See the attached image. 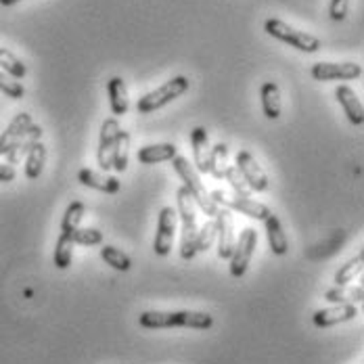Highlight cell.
<instances>
[{"instance_id":"obj_1","label":"cell","mask_w":364,"mask_h":364,"mask_svg":"<svg viewBox=\"0 0 364 364\" xmlns=\"http://www.w3.org/2000/svg\"><path fill=\"white\" fill-rule=\"evenodd\" d=\"M139 325L143 328H205L214 327V316L208 312H195V310H176V312H159V310H149L139 316Z\"/></svg>"},{"instance_id":"obj_2","label":"cell","mask_w":364,"mask_h":364,"mask_svg":"<svg viewBox=\"0 0 364 364\" xmlns=\"http://www.w3.org/2000/svg\"><path fill=\"white\" fill-rule=\"evenodd\" d=\"M172 166H174L176 174L181 176L182 186L188 191L191 199L195 201V205H197L205 216L216 218V214H218L220 208L214 203V201H212V197H210L208 188H205V186H203V182H201V174L195 170V166H193L186 157H182V155H176V157L172 159Z\"/></svg>"},{"instance_id":"obj_3","label":"cell","mask_w":364,"mask_h":364,"mask_svg":"<svg viewBox=\"0 0 364 364\" xmlns=\"http://www.w3.org/2000/svg\"><path fill=\"white\" fill-rule=\"evenodd\" d=\"M176 214L182 222L181 232V257L182 259H193L197 252H195V239H197V205L191 199L188 191L181 186L176 191Z\"/></svg>"},{"instance_id":"obj_4","label":"cell","mask_w":364,"mask_h":364,"mask_svg":"<svg viewBox=\"0 0 364 364\" xmlns=\"http://www.w3.org/2000/svg\"><path fill=\"white\" fill-rule=\"evenodd\" d=\"M264 30H266L268 36L277 38V40L289 44L293 48L301 50V53H310V55H312V53H318L321 46H323L321 40L316 36H312V34H308V32H299V30H295L289 23H285L283 19H277V17L266 19Z\"/></svg>"},{"instance_id":"obj_5","label":"cell","mask_w":364,"mask_h":364,"mask_svg":"<svg viewBox=\"0 0 364 364\" xmlns=\"http://www.w3.org/2000/svg\"><path fill=\"white\" fill-rule=\"evenodd\" d=\"M188 88H191V82L184 75H176V77L168 80L166 84H161L157 90H153V92H149L145 97H141L139 103H136V111L146 115V113L161 109V107L170 105L174 99L182 97Z\"/></svg>"},{"instance_id":"obj_6","label":"cell","mask_w":364,"mask_h":364,"mask_svg":"<svg viewBox=\"0 0 364 364\" xmlns=\"http://www.w3.org/2000/svg\"><path fill=\"white\" fill-rule=\"evenodd\" d=\"M210 197H212V201L218 208H226L230 212H239L243 216H250V218L259 220V222H264V220L272 214V210L268 205L255 201L252 197H235V195L230 197L224 191H214V193H210Z\"/></svg>"},{"instance_id":"obj_7","label":"cell","mask_w":364,"mask_h":364,"mask_svg":"<svg viewBox=\"0 0 364 364\" xmlns=\"http://www.w3.org/2000/svg\"><path fill=\"white\" fill-rule=\"evenodd\" d=\"M255 245H257V232H255V228H252V226L243 228L241 235L235 241V250H232V255H230V274L235 279L245 277V272L250 268V262L254 257Z\"/></svg>"},{"instance_id":"obj_8","label":"cell","mask_w":364,"mask_h":364,"mask_svg":"<svg viewBox=\"0 0 364 364\" xmlns=\"http://www.w3.org/2000/svg\"><path fill=\"white\" fill-rule=\"evenodd\" d=\"M176 224H178V214L174 208L166 205L159 212L157 218V232H155V241H153V252L159 257L172 252V243H174V232H176Z\"/></svg>"},{"instance_id":"obj_9","label":"cell","mask_w":364,"mask_h":364,"mask_svg":"<svg viewBox=\"0 0 364 364\" xmlns=\"http://www.w3.org/2000/svg\"><path fill=\"white\" fill-rule=\"evenodd\" d=\"M235 168L239 170V174L243 176V181L247 182V186L252 191L264 193L268 188V174L264 172V168L257 164L254 155L250 151H239L235 157Z\"/></svg>"},{"instance_id":"obj_10","label":"cell","mask_w":364,"mask_h":364,"mask_svg":"<svg viewBox=\"0 0 364 364\" xmlns=\"http://www.w3.org/2000/svg\"><path fill=\"white\" fill-rule=\"evenodd\" d=\"M119 122L117 117H109L101 126V136H99V149H97V161L103 172L113 170V155H115V145L119 136Z\"/></svg>"},{"instance_id":"obj_11","label":"cell","mask_w":364,"mask_h":364,"mask_svg":"<svg viewBox=\"0 0 364 364\" xmlns=\"http://www.w3.org/2000/svg\"><path fill=\"white\" fill-rule=\"evenodd\" d=\"M216 239H218V257L220 259H230L232 250H235V216L230 210L226 208H220L218 214H216Z\"/></svg>"},{"instance_id":"obj_12","label":"cell","mask_w":364,"mask_h":364,"mask_svg":"<svg viewBox=\"0 0 364 364\" xmlns=\"http://www.w3.org/2000/svg\"><path fill=\"white\" fill-rule=\"evenodd\" d=\"M312 77L318 82H331V80H358L363 75V65L358 63H314L312 65Z\"/></svg>"},{"instance_id":"obj_13","label":"cell","mask_w":364,"mask_h":364,"mask_svg":"<svg viewBox=\"0 0 364 364\" xmlns=\"http://www.w3.org/2000/svg\"><path fill=\"white\" fill-rule=\"evenodd\" d=\"M356 316H358L356 306H352V304H333L328 308L316 310L314 316H312V323L318 328H328L335 327V325H341V323H348V321H354Z\"/></svg>"},{"instance_id":"obj_14","label":"cell","mask_w":364,"mask_h":364,"mask_svg":"<svg viewBox=\"0 0 364 364\" xmlns=\"http://www.w3.org/2000/svg\"><path fill=\"white\" fill-rule=\"evenodd\" d=\"M32 126H34V122H32V115L30 113H17L11 119V124L6 126V130L0 134V155H6V151L11 146L21 143L28 136V132H30Z\"/></svg>"},{"instance_id":"obj_15","label":"cell","mask_w":364,"mask_h":364,"mask_svg":"<svg viewBox=\"0 0 364 364\" xmlns=\"http://www.w3.org/2000/svg\"><path fill=\"white\" fill-rule=\"evenodd\" d=\"M191 146H193V166L199 174H208V159H210V134L203 126L193 128L191 132Z\"/></svg>"},{"instance_id":"obj_16","label":"cell","mask_w":364,"mask_h":364,"mask_svg":"<svg viewBox=\"0 0 364 364\" xmlns=\"http://www.w3.org/2000/svg\"><path fill=\"white\" fill-rule=\"evenodd\" d=\"M335 99H337V103L341 105L343 113L348 115V119H350L354 126H363L364 124L363 103H360V99L356 97V92H354L350 86H346V84L337 86V88H335Z\"/></svg>"},{"instance_id":"obj_17","label":"cell","mask_w":364,"mask_h":364,"mask_svg":"<svg viewBox=\"0 0 364 364\" xmlns=\"http://www.w3.org/2000/svg\"><path fill=\"white\" fill-rule=\"evenodd\" d=\"M264 226H266V237H268V245H270V252L279 257L287 255L289 252V241H287V235L283 230V224L277 214H270L268 218L264 220Z\"/></svg>"},{"instance_id":"obj_18","label":"cell","mask_w":364,"mask_h":364,"mask_svg":"<svg viewBox=\"0 0 364 364\" xmlns=\"http://www.w3.org/2000/svg\"><path fill=\"white\" fill-rule=\"evenodd\" d=\"M77 182L88 186V188L107 193V195H115L122 188V182L117 181L115 176H103V174H99V172H95L90 168H84V170L77 172Z\"/></svg>"},{"instance_id":"obj_19","label":"cell","mask_w":364,"mask_h":364,"mask_svg":"<svg viewBox=\"0 0 364 364\" xmlns=\"http://www.w3.org/2000/svg\"><path fill=\"white\" fill-rule=\"evenodd\" d=\"M178 155V146L172 143H157V145H146L139 149V164L143 166H153L161 161H172Z\"/></svg>"},{"instance_id":"obj_20","label":"cell","mask_w":364,"mask_h":364,"mask_svg":"<svg viewBox=\"0 0 364 364\" xmlns=\"http://www.w3.org/2000/svg\"><path fill=\"white\" fill-rule=\"evenodd\" d=\"M259 99H262V111L268 119H279L281 117V88L277 82H264L259 88Z\"/></svg>"},{"instance_id":"obj_21","label":"cell","mask_w":364,"mask_h":364,"mask_svg":"<svg viewBox=\"0 0 364 364\" xmlns=\"http://www.w3.org/2000/svg\"><path fill=\"white\" fill-rule=\"evenodd\" d=\"M107 95H109V107L113 115H126L130 109V101H128V88L126 82L115 75L107 82Z\"/></svg>"},{"instance_id":"obj_22","label":"cell","mask_w":364,"mask_h":364,"mask_svg":"<svg viewBox=\"0 0 364 364\" xmlns=\"http://www.w3.org/2000/svg\"><path fill=\"white\" fill-rule=\"evenodd\" d=\"M42 128L38 126V124H34L32 128H30V132H28V136L21 141V143H17L15 146H11L9 151H6V164L9 166H17L19 161H23V157L28 155V151L32 149V145L34 143H38V141H42Z\"/></svg>"},{"instance_id":"obj_23","label":"cell","mask_w":364,"mask_h":364,"mask_svg":"<svg viewBox=\"0 0 364 364\" xmlns=\"http://www.w3.org/2000/svg\"><path fill=\"white\" fill-rule=\"evenodd\" d=\"M44 164H46V146L42 141H38L26 155V178H30V181L40 178Z\"/></svg>"},{"instance_id":"obj_24","label":"cell","mask_w":364,"mask_h":364,"mask_svg":"<svg viewBox=\"0 0 364 364\" xmlns=\"http://www.w3.org/2000/svg\"><path fill=\"white\" fill-rule=\"evenodd\" d=\"M325 299L331 304H363L364 289L363 287H348V285H335L333 289L325 293Z\"/></svg>"},{"instance_id":"obj_25","label":"cell","mask_w":364,"mask_h":364,"mask_svg":"<svg viewBox=\"0 0 364 364\" xmlns=\"http://www.w3.org/2000/svg\"><path fill=\"white\" fill-rule=\"evenodd\" d=\"M228 161V146L224 143H218L210 149V159H208V174H212L216 181H222L224 176V170H226V164Z\"/></svg>"},{"instance_id":"obj_26","label":"cell","mask_w":364,"mask_h":364,"mask_svg":"<svg viewBox=\"0 0 364 364\" xmlns=\"http://www.w3.org/2000/svg\"><path fill=\"white\" fill-rule=\"evenodd\" d=\"M0 72L11 75L13 80H23L28 68L23 65L21 59H17V55H13L9 48H0Z\"/></svg>"},{"instance_id":"obj_27","label":"cell","mask_w":364,"mask_h":364,"mask_svg":"<svg viewBox=\"0 0 364 364\" xmlns=\"http://www.w3.org/2000/svg\"><path fill=\"white\" fill-rule=\"evenodd\" d=\"M364 270V254L356 255V257H352L348 264H343L337 272H335V285H348V283H352L356 277H360Z\"/></svg>"},{"instance_id":"obj_28","label":"cell","mask_w":364,"mask_h":364,"mask_svg":"<svg viewBox=\"0 0 364 364\" xmlns=\"http://www.w3.org/2000/svg\"><path fill=\"white\" fill-rule=\"evenodd\" d=\"M73 257V241L70 239V235L61 232L59 239H57V245H55V255H53V262L59 270H68L72 266Z\"/></svg>"},{"instance_id":"obj_29","label":"cell","mask_w":364,"mask_h":364,"mask_svg":"<svg viewBox=\"0 0 364 364\" xmlns=\"http://www.w3.org/2000/svg\"><path fill=\"white\" fill-rule=\"evenodd\" d=\"M101 257H103V262H107V266H111L113 270L128 272V270L132 268V259L124 254L122 250L113 247V245H103V250H101Z\"/></svg>"},{"instance_id":"obj_30","label":"cell","mask_w":364,"mask_h":364,"mask_svg":"<svg viewBox=\"0 0 364 364\" xmlns=\"http://www.w3.org/2000/svg\"><path fill=\"white\" fill-rule=\"evenodd\" d=\"M84 214H86V205H84L82 201H72V203L68 205L65 214H63V220H61V232L70 235L72 230L80 228Z\"/></svg>"},{"instance_id":"obj_31","label":"cell","mask_w":364,"mask_h":364,"mask_svg":"<svg viewBox=\"0 0 364 364\" xmlns=\"http://www.w3.org/2000/svg\"><path fill=\"white\" fill-rule=\"evenodd\" d=\"M130 132L126 130H119V136H117V145H115V155H113V170L115 172H126L128 168V149H130Z\"/></svg>"},{"instance_id":"obj_32","label":"cell","mask_w":364,"mask_h":364,"mask_svg":"<svg viewBox=\"0 0 364 364\" xmlns=\"http://www.w3.org/2000/svg\"><path fill=\"white\" fill-rule=\"evenodd\" d=\"M70 239L73 245H82V247H95L103 243V232L97 228H75L70 232Z\"/></svg>"},{"instance_id":"obj_33","label":"cell","mask_w":364,"mask_h":364,"mask_svg":"<svg viewBox=\"0 0 364 364\" xmlns=\"http://www.w3.org/2000/svg\"><path fill=\"white\" fill-rule=\"evenodd\" d=\"M216 222L214 220H208L199 230H197V239H195V252H208L214 241H216Z\"/></svg>"},{"instance_id":"obj_34","label":"cell","mask_w":364,"mask_h":364,"mask_svg":"<svg viewBox=\"0 0 364 364\" xmlns=\"http://www.w3.org/2000/svg\"><path fill=\"white\" fill-rule=\"evenodd\" d=\"M222 178H226V182L230 184V188L235 191V197H252V188L247 186V182L243 181V176L239 174L235 166H226Z\"/></svg>"},{"instance_id":"obj_35","label":"cell","mask_w":364,"mask_h":364,"mask_svg":"<svg viewBox=\"0 0 364 364\" xmlns=\"http://www.w3.org/2000/svg\"><path fill=\"white\" fill-rule=\"evenodd\" d=\"M0 92H4L9 99H15V101H17V99H23L26 88H23L21 82H17V80H13L11 75L0 72Z\"/></svg>"},{"instance_id":"obj_36","label":"cell","mask_w":364,"mask_h":364,"mask_svg":"<svg viewBox=\"0 0 364 364\" xmlns=\"http://www.w3.org/2000/svg\"><path fill=\"white\" fill-rule=\"evenodd\" d=\"M348 4H350V0H331V4H328V17L333 21H343L348 17Z\"/></svg>"},{"instance_id":"obj_37","label":"cell","mask_w":364,"mask_h":364,"mask_svg":"<svg viewBox=\"0 0 364 364\" xmlns=\"http://www.w3.org/2000/svg\"><path fill=\"white\" fill-rule=\"evenodd\" d=\"M17 176L15 168L9 164H0V182H13Z\"/></svg>"},{"instance_id":"obj_38","label":"cell","mask_w":364,"mask_h":364,"mask_svg":"<svg viewBox=\"0 0 364 364\" xmlns=\"http://www.w3.org/2000/svg\"><path fill=\"white\" fill-rule=\"evenodd\" d=\"M17 2H21V0H0L2 6H11V4H17Z\"/></svg>"}]
</instances>
